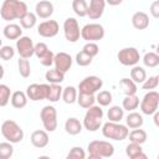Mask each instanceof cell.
<instances>
[{"label": "cell", "mask_w": 159, "mask_h": 159, "mask_svg": "<svg viewBox=\"0 0 159 159\" xmlns=\"http://www.w3.org/2000/svg\"><path fill=\"white\" fill-rule=\"evenodd\" d=\"M104 35H106L104 27L97 22L86 24L81 29V37L87 42H97V41L102 40L104 37Z\"/></svg>", "instance_id": "8992f818"}, {"label": "cell", "mask_w": 159, "mask_h": 159, "mask_svg": "<svg viewBox=\"0 0 159 159\" xmlns=\"http://www.w3.org/2000/svg\"><path fill=\"white\" fill-rule=\"evenodd\" d=\"M139 102L140 101H139V97L137 94H128L122 101V108L124 111H128V112L135 111L139 107Z\"/></svg>", "instance_id": "f546056e"}, {"label": "cell", "mask_w": 159, "mask_h": 159, "mask_svg": "<svg viewBox=\"0 0 159 159\" xmlns=\"http://www.w3.org/2000/svg\"><path fill=\"white\" fill-rule=\"evenodd\" d=\"M129 138V142L130 143H137V144H144L147 142V132L144 129H140V128H134L132 129V132L128 133V137Z\"/></svg>", "instance_id": "83f0119b"}, {"label": "cell", "mask_w": 159, "mask_h": 159, "mask_svg": "<svg viewBox=\"0 0 159 159\" xmlns=\"http://www.w3.org/2000/svg\"><path fill=\"white\" fill-rule=\"evenodd\" d=\"M128 133H129L128 127L125 124H120V122L108 120L102 125V134L107 139L122 142V140L127 139Z\"/></svg>", "instance_id": "277c9868"}, {"label": "cell", "mask_w": 159, "mask_h": 159, "mask_svg": "<svg viewBox=\"0 0 159 159\" xmlns=\"http://www.w3.org/2000/svg\"><path fill=\"white\" fill-rule=\"evenodd\" d=\"M35 14L40 19H50L53 14V4L50 0H41L35 6Z\"/></svg>", "instance_id": "ac0fdd59"}, {"label": "cell", "mask_w": 159, "mask_h": 159, "mask_svg": "<svg viewBox=\"0 0 159 159\" xmlns=\"http://www.w3.org/2000/svg\"><path fill=\"white\" fill-rule=\"evenodd\" d=\"M113 101V96L109 91H98L96 96V102L101 107H108Z\"/></svg>", "instance_id": "8d00e7d4"}, {"label": "cell", "mask_w": 159, "mask_h": 159, "mask_svg": "<svg viewBox=\"0 0 159 159\" xmlns=\"http://www.w3.org/2000/svg\"><path fill=\"white\" fill-rule=\"evenodd\" d=\"M2 34H4V37L7 40H17L20 36H22V27L17 24L9 22L7 25H5Z\"/></svg>", "instance_id": "ffe728a7"}, {"label": "cell", "mask_w": 159, "mask_h": 159, "mask_svg": "<svg viewBox=\"0 0 159 159\" xmlns=\"http://www.w3.org/2000/svg\"><path fill=\"white\" fill-rule=\"evenodd\" d=\"M53 57H55V53L51 51V50H48L42 57H40L39 60H40V63L43 66V67H51L52 65H53Z\"/></svg>", "instance_id": "bcb514c9"}, {"label": "cell", "mask_w": 159, "mask_h": 159, "mask_svg": "<svg viewBox=\"0 0 159 159\" xmlns=\"http://www.w3.org/2000/svg\"><path fill=\"white\" fill-rule=\"evenodd\" d=\"M47 88H48V84L46 83H32L27 86L25 93L30 101H34V102L43 101L46 99V96H47Z\"/></svg>", "instance_id": "4fadbf2b"}, {"label": "cell", "mask_w": 159, "mask_h": 159, "mask_svg": "<svg viewBox=\"0 0 159 159\" xmlns=\"http://www.w3.org/2000/svg\"><path fill=\"white\" fill-rule=\"evenodd\" d=\"M30 142L35 148L39 149H43L48 145L50 138H48V132H46L45 129H36L31 133L30 137Z\"/></svg>", "instance_id": "e0dca14e"}, {"label": "cell", "mask_w": 159, "mask_h": 159, "mask_svg": "<svg viewBox=\"0 0 159 159\" xmlns=\"http://www.w3.org/2000/svg\"><path fill=\"white\" fill-rule=\"evenodd\" d=\"M34 41L29 36H20L16 40V51L20 57L24 58H31L34 56Z\"/></svg>", "instance_id": "7c38bea8"}, {"label": "cell", "mask_w": 159, "mask_h": 159, "mask_svg": "<svg viewBox=\"0 0 159 159\" xmlns=\"http://www.w3.org/2000/svg\"><path fill=\"white\" fill-rule=\"evenodd\" d=\"M15 56V50L14 47L9 46V45H2L0 47V58L4 61H9Z\"/></svg>", "instance_id": "ee69618b"}, {"label": "cell", "mask_w": 159, "mask_h": 159, "mask_svg": "<svg viewBox=\"0 0 159 159\" xmlns=\"http://www.w3.org/2000/svg\"><path fill=\"white\" fill-rule=\"evenodd\" d=\"M87 7L88 4L86 0H72V10L77 16L80 17L87 16Z\"/></svg>", "instance_id": "74e56055"}, {"label": "cell", "mask_w": 159, "mask_h": 159, "mask_svg": "<svg viewBox=\"0 0 159 159\" xmlns=\"http://www.w3.org/2000/svg\"><path fill=\"white\" fill-rule=\"evenodd\" d=\"M61 94H62V87L61 84H55V83H48V88H47V96L46 99L50 101L51 103H56L61 99Z\"/></svg>", "instance_id": "484cf974"}, {"label": "cell", "mask_w": 159, "mask_h": 159, "mask_svg": "<svg viewBox=\"0 0 159 159\" xmlns=\"http://www.w3.org/2000/svg\"><path fill=\"white\" fill-rule=\"evenodd\" d=\"M60 31V25L56 20H45L37 26V34L41 37L51 39L55 37Z\"/></svg>", "instance_id": "5bb4252c"}, {"label": "cell", "mask_w": 159, "mask_h": 159, "mask_svg": "<svg viewBox=\"0 0 159 159\" xmlns=\"http://www.w3.org/2000/svg\"><path fill=\"white\" fill-rule=\"evenodd\" d=\"M149 12H150V15H152L154 19H158V17H159V0H154V1L150 4Z\"/></svg>", "instance_id": "c3c4849f"}, {"label": "cell", "mask_w": 159, "mask_h": 159, "mask_svg": "<svg viewBox=\"0 0 159 159\" xmlns=\"http://www.w3.org/2000/svg\"><path fill=\"white\" fill-rule=\"evenodd\" d=\"M27 101H29V98H27L26 93L22 91H15L11 93L10 102H11V106L16 109H21V108L26 107Z\"/></svg>", "instance_id": "603a6c76"}, {"label": "cell", "mask_w": 159, "mask_h": 159, "mask_svg": "<svg viewBox=\"0 0 159 159\" xmlns=\"http://www.w3.org/2000/svg\"><path fill=\"white\" fill-rule=\"evenodd\" d=\"M145 78H147V71L144 70V67L138 66V65L132 66V70H130V80L133 82H135L137 84H142Z\"/></svg>", "instance_id": "f1b7e54d"}, {"label": "cell", "mask_w": 159, "mask_h": 159, "mask_svg": "<svg viewBox=\"0 0 159 159\" xmlns=\"http://www.w3.org/2000/svg\"><path fill=\"white\" fill-rule=\"evenodd\" d=\"M123 2V0H106V4L111 5V6H118Z\"/></svg>", "instance_id": "681fc988"}, {"label": "cell", "mask_w": 159, "mask_h": 159, "mask_svg": "<svg viewBox=\"0 0 159 159\" xmlns=\"http://www.w3.org/2000/svg\"><path fill=\"white\" fill-rule=\"evenodd\" d=\"M0 130H1L2 137L7 142H10L12 144L20 143L24 139V130H22V128L15 120H12V119L4 120L2 124H1Z\"/></svg>", "instance_id": "5b68a950"}, {"label": "cell", "mask_w": 159, "mask_h": 159, "mask_svg": "<svg viewBox=\"0 0 159 159\" xmlns=\"http://www.w3.org/2000/svg\"><path fill=\"white\" fill-rule=\"evenodd\" d=\"M45 78L48 83H55V84H61L65 81V73L58 71L57 68H50L45 73Z\"/></svg>", "instance_id": "d4e9b609"}, {"label": "cell", "mask_w": 159, "mask_h": 159, "mask_svg": "<svg viewBox=\"0 0 159 159\" xmlns=\"http://www.w3.org/2000/svg\"><path fill=\"white\" fill-rule=\"evenodd\" d=\"M86 152L82 147H72L67 154V159H84Z\"/></svg>", "instance_id": "7bdbcfd3"}, {"label": "cell", "mask_w": 159, "mask_h": 159, "mask_svg": "<svg viewBox=\"0 0 159 159\" xmlns=\"http://www.w3.org/2000/svg\"><path fill=\"white\" fill-rule=\"evenodd\" d=\"M19 21H20V26H21L22 29L30 30V29H32V27L36 25V22H37V16H36L35 12L27 11L21 19H19Z\"/></svg>", "instance_id": "1f68e13d"}, {"label": "cell", "mask_w": 159, "mask_h": 159, "mask_svg": "<svg viewBox=\"0 0 159 159\" xmlns=\"http://www.w3.org/2000/svg\"><path fill=\"white\" fill-rule=\"evenodd\" d=\"M92 60H93V57H91L89 55H87V53L83 52V51L77 52L76 58H75L76 63H77L78 66H81V67H86V66L91 65V63H92Z\"/></svg>", "instance_id": "60d3db41"}, {"label": "cell", "mask_w": 159, "mask_h": 159, "mask_svg": "<svg viewBox=\"0 0 159 159\" xmlns=\"http://www.w3.org/2000/svg\"><path fill=\"white\" fill-rule=\"evenodd\" d=\"M117 58L123 66H135L140 60V53L135 47H124L118 51Z\"/></svg>", "instance_id": "8fae6325"}, {"label": "cell", "mask_w": 159, "mask_h": 159, "mask_svg": "<svg viewBox=\"0 0 159 159\" xmlns=\"http://www.w3.org/2000/svg\"><path fill=\"white\" fill-rule=\"evenodd\" d=\"M1 46H2V40L0 39V47H1Z\"/></svg>", "instance_id": "816d5d0a"}, {"label": "cell", "mask_w": 159, "mask_h": 159, "mask_svg": "<svg viewBox=\"0 0 159 159\" xmlns=\"http://www.w3.org/2000/svg\"><path fill=\"white\" fill-rule=\"evenodd\" d=\"M77 94H78V91H77L76 87H73V86H67V87L62 88L61 98H62V101H63L66 104H73V103L77 101Z\"/></svg>", "instance_id": "4316f807"}, {"label": "cell", "mask_w": 159, "mask_h": 159, "mask_svg": "<svg viewBox=\"0 0 159 159\" xmlns=\"http://www.w3.org/2000/svg\"><path fill=\"white\" fill-rule=\"evenodd\" d=\"M125 154L129 159H147V155L143 153L142 144L129 143L125 147Z\"/></svg>", "instance_id": "7402d4cb"}, {"label": "cell", "mask_w": 159, "mask_h": 159, "mask_svg": "<svg viewBox=\"0 0 159 159\" xmlns=\"http://www.w3.org/2000/svg\"><path fill=\"white\" fill-rule=\"evenodd\" d=\"M17 70L21 77L27 78L31 75V66H30V61L29 58H24V57H19L17 60Z\"/></svg>", "instance_id": "d590c367"}, {"label": "cell", "mask_w": 159, "mask_h": 159, "mask_svg": "<svg viewBox=\"0 0 159 159\" xmlns=\"http://www.w3.org/2000/svg\"><path fill=\"white\" fill-rule=\"evenodd\" d=\"M72 62H73V60H72L71 55L67 53V52H58L53 57V66H55V68H57L58 71H61L63 73H66V72H68L71 70Z\"/></svg>", "instance_id": "9a60e30c"}, {"label": "cell", "mask_w": 159, "mask_h": 159, "mask_svg": "<svg viewBox=\"0 0 159 159\" xmlns=\"http://www.w3.org/2000/svg\"><path fill=\"white\" fill-rule=\"evenodd\" d=\"M83 125L76 117H70L65 122V130L70 135H77L82 132Z\"/></svg>", "instance_id": "44dd1931"}, {"label": "cell", "mask_w": 159, "mask_h": 159, "mask_svg": "<svg viewBox=\"0 0 159 159\" xmlns=\"http://www.w3.org/2000/svg\"><path fill=\"white\" fill-rule=\"evenodd\" d=\"M82 51L89 55L91 57H96L99 52V47L96 42H86V45L82 47Z\"/></svg>", "instance_id": "f6af8a7d"}, {"label": "cell", "mask_w": 159, "mask_h": 159, "mask_svg": "<svg viewBox=\"0 0 159 159\" xmlns=\"http://www.w3.org/2000/svg\"><path fill=\"white\" fill-rule=\"evenodd\" d=\"M107 118L111 122H120L124 118V109L119 106H111L107 111Z\"/></svg>", "instance_id": "836d02e7"}, {"label": "cell", "mask_w": 159, "mask_h": 159, "mask_svg": "<svg viewBox=\"0 0 159 159\" xmlns=\"http://www.w3.org/2000/svg\"><path fill=\"white\" fill-rule=\"evenodd\" d=\"M40 119L46 132H55L57 129V111L53 106H45L40 112Z\"/></svg>", "instance_id": "ba28073f"}, {"label": "cell", "mask_w": 159, "mask_h": 159, "mask_svg": "<svg viewBox=\"0 0 159 159\" xmlns=\"http://www.w3.org/2000/svg\"><path fill=\"white\" fill-rule=\"evenodd\" d=\"M103 87V81L98 76H87L84 77L80 84L77 91L81 93H88V94H94Z\"/></svg>", "instance_id": "9c48e42d"}, {"label": "cell", "mask_w": 159, "mask_h": 159, "mask_svg": "<svg viewBox=\"0 0 159 159\" xmlns=\"http://www.w3.org/2000/svg\"><path fill=\"white\" fill-rule=\"evenodd\" d=\"M119 87L122 89V92L128 96V94H137V91H138V87H137V83L133 82L130 78H122L119 81Z\"/></svg>", "instance_id": "4dcf8cb0"}, {"label": "cell", "mask_w": 159, "mask_h": 159, "mask_svg": "<svg viewBox=\"0 0 159 159\" xmlns=\"http://www.w3.org/2000/svg\"><path fill=\"white\" fill-rule=\"evenodd\" d=\"M103 109L101 106H91L89 108H87V112L84 114L83 118V128L87 129L88 132H97L101 127H102V119H103Z\"/></svg>", "instance_id": "3957f363"}, {"label": "cell", "mask_w": 159, "mask_h": 159, "mask_svg": "<svg viewBox=\"0 0 159 159\" xmlns=\"http://www.w3.org/2000/svg\"><path fill=\"white\" fill-rule=\"evenodd\" d=\"M143 61V65L145 67H149V68H155L158 65H159V55L157 52H145V55L143 56L142 58Z\"/></svg>", "instance_id": "e575fe53"}, {"label": "cell", "mask_w": 159, "mask_h": 159, "mask_svg": "<svg viewBox=\"0 0 159 159\" xmlns=\"http://www.w3.org/2000/svg\"><path fill=\"white\" fill-rule=\"evenodd\" d=\"M4 75H5V70H4V67H2V65H0V80H2V77H4Z\"/></svg>", "instance_id": "f907efd6"}, {"label": "cell", "mask_w": 159, "mask_h": 159, "mask_svg": "<svg viewBox=\"0 0 159 159\" xmlns=\"http://www.w3.org/2000/svg\"><path fill=\"white\" fill-rule=\"evenodd\" d=\"M48 50H50V48H48V46H47L45 42H37V43L35 45V48H34V55H35L37 58H40V57H42Z\"/></svg>", "instance_id": "7dc6e473"}, {"label": "cell", "mask_w": 159, "mask_h": 159, "mask_svg": "<svg viewBox=\"0 0 159 159\" xmlns=\"http://www.w3.org/2000/svg\"><path fill=\"white\" fill-rule=\"evenodd\" d=\"M89 159H102L111 158L114 154V147L107 140H92L87 147Z\"/></svg>", "instance_id": "7a4b0ae2"}, {"label": "cell", "mask_w": 159, "mask_h": 159, "mask_svg": "<svg viewBox=\"0 0 159 159\" xmlns=\"http://www.w3.org/2000/svg\"><path fill=\"white\" fill-rule=\"evenodd\" d=\"M63 35L68 42H77L81 37L80 24L75 17H67L63 21Z\"/></svg>", "instance_id": "30bf717a"}, {"label": "cell", "mask_w": 159, "mask_h": 159, "mask_svg": "<svg viewBox=\"0 0 159 159\" xmlns=\"http://www.w3.org/2000/svg\"><path fill=\"white\" fill-rule=\"evenodd\" d=\"M11 93L12 92L7 84L0 83V107H6L9 104Z\"/></svg>", "instance_id": "f35d334b"}, {"label": "cell", "mask_w": 159, "mask_h": 159, "mask_svg": "<svg viewBox=\"0 0 159 159\" xmlns=\"http://www.w3.org/2000/svg\"><path fill=\"white\" fill-rule=\"evenodd\" d=\"M27 11V5L22 0H4L0 7V16L6 22H11L21 19Z\"/></svg>", "instance_id": "6da1fadb"}, {"label": "cell", "mask_w": 159, "mask_h": 159, "mask_svg": "<svg viewBox=\"0 0 159 159\" xmlns=\"http://www.w3.org/2000/svg\"><path fill=\"white\" fill-rule=\"evenodd\" d=\"M22 1H24V0H22Z\"/></svg>", "instance_id": "f5cc1de1"}, {"label": "cell", "mask_w": 159, "mask_h": 159, "mask_svg": "<svg viewBox=\"0 0 159 159\" xmlns=\"http://www.w3.org/2000/svg\"><path fill=\"white\" fill-rule=\"evenodd\" d=\"M158 84H159V76L155 75V76H150L149 78L147 77L142 83V88L145 91H152V89H155Z\"/></svg>", "instance_id": "b9f144b4"}, {"label": "cell", "mask_w": 159, "mask_h": 159, "mask_svg": "<svg viewBox=\"0 0 159 159\" xmlns=\"http://www.w3.org/2000/svg\"><path fill=\"white\" fill-rule=\"evenodd\" d=\"M132 25L137 30H145L149 26V16L144 11H135L132 15Z\"/></svg>", "instance_id": "d6986e66"}, {"label": "cell", "mask_w": 159, "mask_h": 159, "mask_svg": "<svg viewBox=\"0 0 159 159\" xmlns=\"http://www.w3.org/2000/svg\"><path fill=\"white\" fill-rule=\"evenodd\" d=\"M106 9V0H89L87 7V16L91 20H98L102 17Z\"/></svg>", "instance_id": "2e32d148"}, {"label": "cell", "mask_w": 159, "mask_h": 159, "mask_svg": "<svg viewBox=\"0 0 159 159\" xmlns=\"http://www.w3.org/2000/svg\"><path fill=\"white\" fill-rule=\"evenodd\" d=\"M158 107H159V93L154 89L148 91L139 102L140 112L145 116H152L154 112L158 111Z\"/></svg>", "instance_id": "52a82bcc"}, {"label": "cell", "mask_w": 159, "mask_h": 159, "mask_svg": "<svg viewBox=\"0 0 159 159\" xmlns=\"http://www.w3.org/2000/svg\"><path fill=\"white\" fill-rule=\"evenodd\" d=\"M14 154V147L10 142H1L0 143V159H9Z\"/></svg>", "instance_id": "ab89813d"}, {"label": "cell", "mask_w": 159, "mask_h": 159, "mask_svg": "<svg viewBox=\"0 0 159 159\" xmlns=\"http://www.w3.org/2000/svg\"><path fill=\"white\" fill-rule=\"evenodd\" d=\"M144 123V119H143V116L138 112H129L128 116L125 117V125L130 129H134V128H142Z\"/></svg>", "instance_id": "cb8c5ba5"}, {"label": "cell", "mask_w": 159, "mask_h": 159, "mask_svg": "<svg viewBox=\"0 0 159 159\" xmlns=\"http://www.w3.org/2000/svg\"><path fill=\"white\" fill-rule=\"evenodd\" d=\"M76 102L80 104V107L87 109V108H89L91 106H93L96 103V96L94 94H88V93H81V92H78L77 101Z\"/></svg>", "instance_id": "d6a6232c"}]
</instances>
